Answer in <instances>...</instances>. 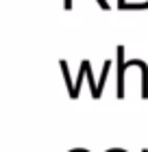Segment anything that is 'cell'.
Instances as JSON below:
<instances>
[{
    "mask_svg": "<svg viewBox=\"0 0 148 152\" xmlns=\"http://www.w3.org/2000/svg\"><path fill=\"white\" fill-rule=\"evenodd\" d=\"M118 87H116V94L118 98H124V72H126V63L122 61V54H124V46H118Z\"/></svg>",
    "mask_w": 148,
    "mask_h": 152,
    "instance_id": "obj_1",
    "label": "cell"
},
{
    "mask_svg": "<svg viewBox=\"0 0 148 152\" xmlns=\"http://www.w3.org/2000/svg\"><path fill=\"white\" fill-rule=\"evenodd\" d=\"M83 63H85V74H87V78H89V85H91V98H100V91H98V85L94 83V78H91V67H89V61L85 59L83 61Z\"/></svg>",
    "mask_w": 148,
    "mask_h": 152,
    "instance_id": "obj_2",
    "label": "cell"
},
{
    "mask_svg": "<svg viewBox=\"0 0 148 152\" xmlns=\"http://www.w3.org/2000/svg\"><path fill=\"white\" fill-rule=\"evenodd\" d=\"M144 152H148V150H144Z\"/></svg>",
    "mask_w": 148,
    "mask_h": 152,
    "instance_id": "obj_3",
    "label": "cell"
}]
</instances>
